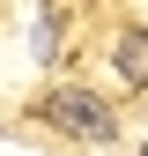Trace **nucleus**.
I'll list each match as a JSON object with an SVG mask.
<instances>
[{"label": "nucleus", "instance_id": "nucleus-1", "mask_svg": "<svg viewBox=\"0 0 148 156\" xmlns=\"http://www.w3.org/2000/svg\"><path fill=\"white\" fill-rule=\"evenodd\" d=\"M45 119L59 126V134H74V141H111V134H119L111 104L89 97V89H52V97H45Z\"/></svg>", "mask_w": 148, "mask_h": 156}, {"label": "nucleus", "instance_id": "nucleus-2", "mask_svg": "<svg viewBox=\"0 0 148 156\" xmlns=\"http://www.w3.org/2000/svg\"><path fill=\"white\" fill-rule=\"evenodd\" d=\"M111 67H119L133 89H148V30H119V45H111Z\"/></svg>", "mask_w": 148, "mask_h": 156}, {"label": "nucleus", "instance_id": "nucleus-3", "mask_svg": "<svg viewBox=\"0 0 148 156\" xmlns=\"http://www.w3.org/2000/svg\"><path fill=\"white\" fill-rule=\"evenodd\" d=\"M141 156H148V149H141Z\"/></svg>", "mask_w": 148, "mask_h": 156}]
</instances>
